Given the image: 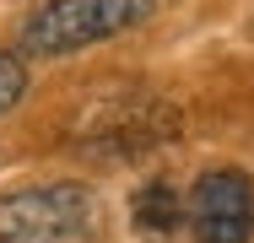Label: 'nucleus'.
<instances>
[{"instance_id":"obj_1","label":"nucleus","mask_w":254,"mask_h":243,"mask_svg":"<svg viewBox=\"0 0 254 243\" xmlns=\"http://www.w3.org/2000/svg\"><path fill=\"white\" fill-rule=\"evenodd\" d=\"M0 243H98V200L87 184H70V179L5 189Z\"/></svg>"},{"instance_id":"obj_4","label":"nucleus","mask_w":254,"mask_h":243,"mask_svg":"<svg viewBox=\"0 0 254 243\" xmlns=\"http://www.w3.org/2000/svg\"><path fill=\"white\" fill-rule=\"evenodd\" d=\"M190 238L195 243H249L254 238V179L238 168H211L190 184Z\"/></svg>"},{"instance_id":"obj_2","label":"nucleus","mask_w":254,"mask_h":243,"mask_svg":"<svg viewBox=\"0 0 254 243\" xmlns=\"http://www.w3.org/2000/svg\"><path fill=\"white\" fill-rule=\"evenodd\" d=\"M179 135V114L152 92H119L103 97L98 108L76 124V146L108 157V162H130V157H146L157 146H168Z\"/></svg>"},{"instance_id":"obj_3","label":"nucleus","mask_w":254,"mask_h":243,"mask_svg":"<svg viewBox=\"0 0 254 243\" xmlns=\"http://www.w3.org/2000/svg\"><path fill=\"white\" fill-rule=\"evenodd\" d=\"M146 16H152V0H49L22 22V49L60 60L70 49L103 44V38H114Z\"/></svg>"},{"instance_id":"obj_5","label":"nucleus","mask_w":254,"mask_h":243,"mask_svg":"<svg viewBox=\"0 0 254 243\" xmlns=\"http://www.w3.org/2000/svg\"><path fill=\"white\" fill-rule=\"evenodd\" d=\"M130 222H135V233L146 243H168L179 227H190V211H184V200L173 194V184H141V189L130 194Z\"/></svg>"},{"instance_id":"obj_6","label":"nucleus","mask_w":254,"mask_h":243,"mask_svg":"<svg viewBox=\"0 0 254 243\" xmlns=\"http://www.w3.org/2000/svg\"><path fill=\"white\" fill-rule=\"evenodd\" d=\"M22 92H27V70H22V60H16V54H5V49H0V114H5V108H16Z\"/></svg>"}]
</instances>
